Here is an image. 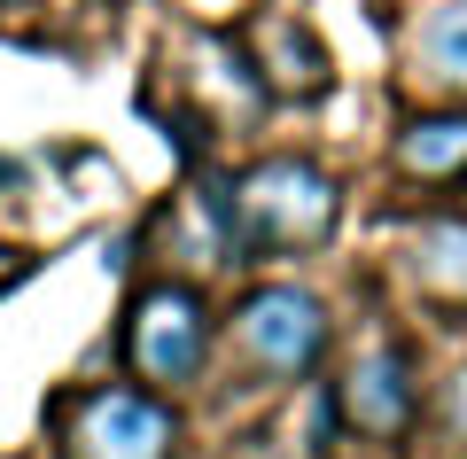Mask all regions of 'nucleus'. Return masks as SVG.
<instances>
[{"instance_id":"nucleus-1","label":"nucleus","mask_w":467,"mask_h":459,"mask_svg":"<svg viewBox=\"0 0 467 459\" xmlns=\"http://www.w3.org/2000/svg\"><path fill=\"white\" fill-rule=\"evenodd\" d=\"M343 218V195L319 164L304 156H265L234 180V242L242 257H296V249H319Z\"/></svg>"},{"instance_id":"nucleus-2","label":"nucleus","mask_w":467,"mask_h":459,"mask_svg":"<svg viewBox=\"0 0 467 459\" xmlns=\"http://www.w3.org/2000/svg\"><path fill=\"white\" fill-rule=\"evenodd\" d=\"M234 359L265 381H304L327 359V304L296 280H265L234 304Z\"/></svg>"},{"instance_id":"nucleus-3","label":"nucleus","mask_w":467,"mask_h":459,"mask_svg":"<svg viewBox=\"0 0 467 459\" xmlns=\"http://www.w3.org/2000/svg\"><path fill=\"white\" fill-rule=\"evenodd\" d=\"M125 366L156 390H187L202 381L211 366V312H202V296L187 280H156V288L133 296V312H125Z\"/></svg>"},{"instance_id":"nucleus-4","label":"nucleus","mask_w":467,"mask_h":459,"mask_svg":"<svg viewBox=\"0 0 467 459\" xmlns=\"http://www.w3.org/2000/svg\"><path fill=\"white\" fill-rule=\"evenodd\" d=\"M63 459H171L180 452V421L156 405L149 390H86L55 412Z\"/></svg>"},{"instance_id":"nucleus-5","label":"nucleus","mask_w":467,"mask_h":459,"mask_svg":"<svg viewBox=\"0 0 467 459\" xmlns=\"http://www.w3.org/2000/svg\"><path fill=\"white\" fill-rule=\"evenodd\" d=\"M327 397H335V421L358 428V436H374V443H405L413 421H420V381H413V359H405L398 343L358 350Z\"/></svg>"},{"instance_id":"nucleus-6","label":"nucleus","mask_w":467,"mask_h":459,"mask_svg":"<svg viewBox=\"0 0 467 459\" xmlns=\"http://www.w3.org/2000/svg\"><path fill=\"white\" fill-rule=\"evenodd\" d=\"M405 288H413L420 304L467 312V218H429V226L405 242Z\"/></svg>"},{"instance_id":"nucleus-7","label":"nucleus","mask_w":467,"mask_h":459,"mask_svg":"<svg viewBox=\"0 0 467 459\" xmlns=\"http://www.w3.org/2000/svg\"><path fill=\"white\" fill-rule=\"evenodd\" d=\"M413 78L436 94H467V0H436L413 24Z\"/></svg>"},{"instance_id":"nucleus-8","label":"nucleus","mask_w":467,"mask_h":459,"mask_svg":"<svg viewBox=\"0 0 467 459\" xmlns=\"http://www.w3.org/2000/svg\"><path fill=\"white\" fill-rule=\"evenodd\" d=\"M398 172H413V180H467V110L413 117L398 132Z\"/></svg>"},{"instance_id":"nucleus-9","label":"nucleus","mask_w":467,"mask_h":459,"mask_svg":"<svg viewBox=\"0 0 467 459\" xmlns=\"http://www.w3.org/2000/svg\"><path fill=\"white\" fill-rule=\"evenodd\" d=\"M265 39H273V70H265L273 94H296V101L327 94V55H319L304 32H288V24H265Z\"/></svg>"}]
</instances>
